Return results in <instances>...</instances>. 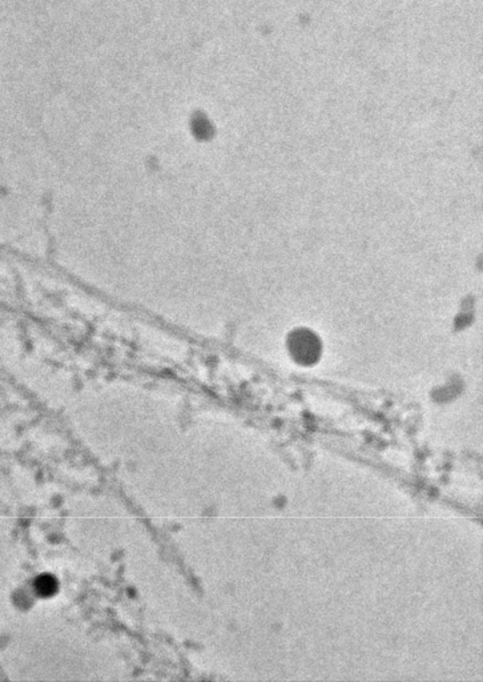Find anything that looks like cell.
Here are the masks:
<instances>
[{
	"instance_id": "1",
	"label": "cell",
	"mask_w": 483,
	"mask_h": 682,
	"mask_svg": "<svg viewBox=\"0 0 483 682\" xmlns=\"http://www.w3.org/2000/svg\"><path fill=\"white\" fill-rule=\"evenodd\" d=\"M290 349L293 355L296 356L300 361L310 363L312 359H315L318 355V342L309 333L306 335L298 333L291 339Z\"/></svg>"
}]
</instances>
